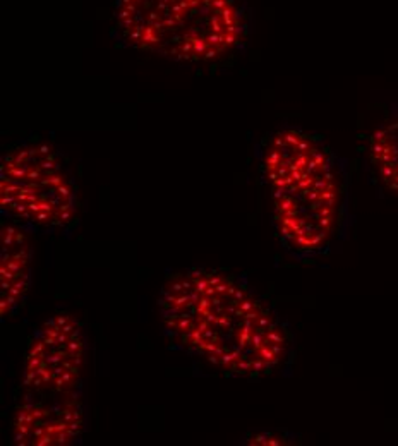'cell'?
<instances>
[{"instance_id": "obj_1", "label": "cell", "mask_w": 398, "mask_h": 446, "mask_svg": "<svg viewBox=\"0 0 398 446\" xmlns=\"http://www.w3.org/2000/svg\"><path fill=\"white\" fill-rule=\"evenodd\" d=\"M158 312L175 350L225 376L264 379L294 359L290 325L242 274L211 268L175 273L158 293Z\"/></svg>"}, {"instance_id": "obj_2", "label": "cell", "mask_w": 398, "mask_h": 446, "mask_svg": "<svg viewBox=\"0 0 398 446\" xmlns=\"http://www.w3.org/2000/svg\"><path fill=\"white\" fill-rule=\"evenodd\" d=\"M280 246L297 261L330 252L348 223V185L340 160L319 137L283 129L261 155Z\"/></svg>"}, {"instance_id": "obj_3", "label": "cell", "mask_w": 398, "mask_h": 446, "mask_svg": "<svg viewBox=\"0 0 398 446\" xmlns=\"http://www.w3.org/2000/svg\"><path fill=\"white\" fill-rule=\"evenodd\" d=\"M117 24L137 50L177 62H213L242 40L235 0H119Z\"/></svg>"}, {"instance_id": "obj_4", "label": "cell", "mask_w": 398, "mask_h": 446, "mask_svg": "<svg viewBox=\"0 0 398 446\" xmlns=\"http://www.w3.org/2000/svg\"><path fill=\"white\" fill-rule=\"evenodd\" d=\"M0 206L9 220L26 228L64 230L77 220L79 199L55 151L28 143L4 155Z\"/></svg>"}, {"instance_id": "obj_5", "label": "cell", "mask_w": 398, "mask_h": 446, "mask_svg": "<svg viewBox=\"0 0 398 446\" xmlns=\"http://www.w3.org/2000/svg\"><path fill=\"white\" fill-rule=\"evenodd\" d=\"M86 336L79 320L57 312L33 333L23 366V391L71 393L81 390Z\"/></svg>"}, {"instance_id": "obj_6", "label": "cell", "mask_w": 398, "mask_h": 446, "mask_svg": "<svg viewBox=\"0 0 398 446\" xmlns=\"http://www.w3.org/2000/svg\"><path fill=\"white\" fill-rule=\"evenodd\" d=\"M81 390L71 393L24 391L14 412L12 441L23 446H67L85 433Z\"/></svg>"}, {"instance_id": "obj_7", "label": "cell", "mask_w": 398, "mask_h": 446, "mask_svg": "<svg viewBox=\"0 0 398 446\" xmlns=\"http://www.w3.org/2000/svg\"><path fill=\"white\" fill-rule=\"evenodd\" d=\"M33 247L26 227L12 220L0 230V311L11 317L21 309L31 287Z\"/></svg>"}, {"instance_id": "obj_8", "label": "cell", "mask_w": 398, "mask_h": 446, "mask_svg": "<svg viewBox=\"0 0 398 446\" xmlns=\"http://www.w3.org/2000/svg\"><path fill=\"white\" fill-rule=\"evenodd\" d=\"M369 160L381 182L398 194V119L371 136Z\"/></svg>"}, {"instance_id": "obj_9", "label": "cell", "mask_w": 398, "mask_h": 446, "mask_svg": "<svg viewBox=\"0 0 398 446\" xmlns=\"http://www.w3.org/2000/svg\"><path fill=\"white\" fill-rule=\"evenodd\" d=\"M283 434L280 433H258V434H253L250 438L245 441L249 444H285V443H290V441H285Z\"/></svg>"}]
</instances>
